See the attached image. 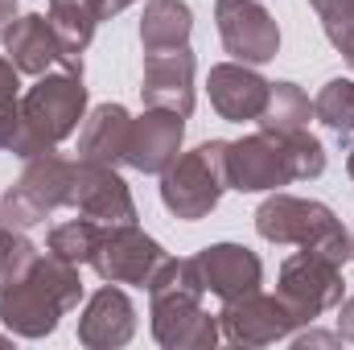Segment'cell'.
<instances>
[{
  "mask_svg": "<svg viewBox=\"0 0 354 350\" xmlns=\"http://www.w3.org/2000/svg\"><path fill=\"white\" fill-rule=\"evenodd\" d=\"M351 140H354V132H351ZM346 165H351V177H354V145H351V161Z\"/></svg>",
  "mask_w": 354,
  "mask_h": 350,
  "instance_id": "1f68e13d",
  "label": "cell"
},
{
  "mask_svg": "<svg viewBox=\"0 0 354 350\" xmlns=\"http://www.w3.org/2000/svg\"><path fill=\"white\" fill-rule=\"evenodd\" d=\"M50 25H54V33H58V42H62L66 58L83 62L79 54L87 50L91 33H95V25H99L91 0H50Z\"/></svg>",
  "mask_w": 354,
  "mask_h": 350,
  "instance_id": "7402d4cb",
  "label": "cell"
},
{
  "mask_svg": "<svg viewBox=\"0 0 354 350\" xmlns=\"http://www.w3.org/2000/svg\"><path fill=\"white\" fill-rule=\"evenodd\" d=\"M99 235H103V227H99L95 219L62 223V227L50 231V252L62 256V260H71V264H91L95 248H99Z\"/></svg>",
  "mask_w": 354,
  "mask_h": 350,
  "instance_id": "cb8c5ba5",
  "label": "cell"
},
{
  "mask_svg": "<svg viewBox=\"0 0 354 350\" xmlns=\"http://www.w3.org/2000/svg\"><path fill=\"white\" fill-rule=\"evenodd\" d=\"M181 120L185 116L165 111V107H153L149 116L132 120L124 161L132 169H145V174H165L177 161V149H181Z\"/></svg>",
  "mask_w": 354,
  "mask_h": 350,
  "instance_id": "5bb4252c",
  "label": "cell"
},
{
  "mask_svg": "<svg viewBox=\"0 0 354 350\" xmlns=\"http://www.w3.org/2000/svg\"><path fill=\"white\" fill-rule=\"evenodd\" d=\"M309 116H313V103L297 83H272L268 103L260 111V128L264 132H305Z\"/></svg>",
  "mask_w": 354,
  "mask_h": 350,
  "instance_id": "44dd1931",
  "label": "cell"
},
{
  "mask_svg": "<svg viewBox=\"0 0 354 350\" xmlns=\"http://www.w3.org/2000/svg\"><path fill=\"white\" fill-rule=\"evenodd\" d=\"M136 330V309L132 301L120 293V288H99L83 309V322H79V338L87 347H124Z\"/></svg>",
  "mask_w": 354,
  "mask_h": 350,
  "instance_id": "ac0fdd59",
  "label": "cell"
},
{
  "mask_svg": "<svg viewBox=\"0 0 354 350\" xmlns=\"http://www.w3.org/2000/svg\"><path fill=\"white\" fill-rule=\"evenodd\" d=\"M153 293V334L165 347H214L218 342V326L214 317H206L202 301V276L194 260H169L153 272L149 280Z\"/></svg>",
  "mask_w": 354,
  "mask_h": 350,
  "instance_id": "3957f363",
  "label": "cell"
},
{
  "mask_svg": "<svg viewBox=\"0 0 354 350\" xmlns=\"http://www.w3.org/2000/svg\"><path fill=\"white\" fill-rule=\"evenodd\" d=\"M297 322H313L330 305L342 301V264L317 252H297L280 268V293H276Z\"/></svg>",
  "mask_w": 354,
  "mask_h": 350,
  "instance_id": "ba28073f",
  "label": "cell"
},
{
  "mask_svg": "<svg viewBox=\"0 0 354 350\" xmlns=\"http://www.w3.org/2000/svg\"><path fill=\"white\" fill-rule=\"evenodd\" d=\"M128 128H132V120H128V111H124L120 103L95 107L91 120H87V128H83V136H79V157H83V161H95V165H115V161H124Z\"/></svg>",
  "mask_w": 354,
  "mask_h": 350,
  "instance_id": "d6986e66",
  "label": "cell"
},
{
  "mask_svg": "<svg viewBox=\"0 0 354 350\" xmlns=\"http://www.w3.org/2000/svg\"><path fill=\"white\" fill-rule=\"evenodd\" d=\"M66 206H79V214H87L95 223H136V206H132L124 177L111 174V165H95L83 157L75 161Z\"/></svg>",
  "mask_w": 354,
  "mask_h": 350,
  "instance_id": "8fae6325",
  "label": "cell"
},
{
  "mask_svg": "<svg viewBox=\"0 0 354 350\" xmlns=\"http://www.w3.org/2000/svg\"><path fill=\"white\" fill-rule=\"evenodd\" d=\"M206 91H210V103L218 107L223 120L243 124V120H260L272 83H264L256 71H248V66H239V62H223V66L210 71Z\"/></svg>",
  "mask_w": 354,
  "mask_h": 350,
  "instance_id": "e0dca14e",
  "label": "cell"
},
{
  "mask_svg": "<svg viewBox=\"0 0 354 350\" xmlns=\"http://www.w3.org/2000/svg\"><path fill=\"white\" fill-rule=\"evenodd\" d=\"M83 284L75 264L62 256H37L12 284L0 293V317L12 334L41 338L58 326V317L79 301Z\"/></svg>",
  "mask_w": 354,
  "mask_h": 350,
  "instance_id": "7a4b0ae2",
  "label": "cell"
},
{
  "mask_svg": "<svg viewBox=\"0 0 354 350\" xmlns=\"http://www.w3.org/2000/svg\"><path fill=\"white\" fill-rule=\"evenodd\" d=\"M326 149L309 132H256L227 145V185L276 190L301 177H322Z\"/></svg>",
  "mask_w": 354,
  "mask_h": 350,
  "instance_id": "6da1fadb",
  "label": "cell"
},
{
  "mask_svg": "<svg viewBox=\"0 0 354 350\" xmlns=\"http://www.w3.org/2000/svg\"><path fill=\"white\" fill-rule=\"evenodd\" d=\"M214 17H218V37L227 46V54L235 62H272L276 50H280V29L272 21L264 4L256 0H218L214 4Z\"/></svg>",
  "mask_w": 354,
  "mask_h": 350,
  "instance_id": "30bf717a",
  "label": "cell"
},
{
  "mask_svg": "<svg viewBox=\"0 0 354 350\" xmlns=\"http://www.w3.org/2000/svg\"><path fill=\"white\" fill-rule=\"evenodd\" d=\"M17 103V66L12 58H0V107Z\"/></svg>",
  "mask_w": 354,
  "mask_h": 350,
  "instance_id": "4316f807",
  "label": "cell"
},
{
  "mask_svg": "<svg viewBox=\"0 0 354 350\" xmlns=\"http://www.w3.org/2000/svg\"><path fill=\"white\" fill-rule=\"evenodd\" d=\"M12 12H17V8H12V0H0V37L8 33V25H12Z\"/></svg>",
  "mask_w": 354,
  "mask_h": 350,
  "instance_id": "4dcf8cb0",
  "label": "cell"
},
{
  "mask_svg": "<svg viewBox=\"0 0 354 350\" xmlns=\"http://www.w3.org/2000/svg\"><path fill=\"white\" fill-rule=\"evenodd\" d=\"M189 29H194V12H189L181 0H153V4L145 8V21H140V42H145V54L185 46Z\"/></svg>",
  "mask_w": 354,
  "mask_h": 350,
  "instance_id": "ffe728a7",
  "label": "cell"
},
{
  "mask_svg": "<svg viewBox=\"0 0 354 350\" xmlns=\"http://www.w3.org/2000/svg\"><path fill=\"white\" fill-rule=\"evenodd\" d=\"M87 107V91H83V75L66 71V75H46L37 87L21 99V132L12 140L17 157H37L50 153L58 140H66Z\"/></svg>",
  "mask_w": 354,
  "mask_h": 350,
  "instance_id": "277c9868",
  "label": "cell"
},
{
  "mask_svg": "<svg viewBox=\"0 0 354 350\" xmlns=\"http://www.w3.org/2000/svg\"><path fill=\"white\" fill-rule=\"evenodd\" d=\"M338 334L354 342V297L346 301V305H342V313H338Z\"/></svg>",
  "mask_w": 354,
  "mask_h": 350,
  "instance_id": "83f0119b",
  "label": "cell"
},
{
  "mask_svg": "<svg viewBox=\"0 0 354 350\" xmlns=\"http://www.w3.org/2000/svg\"><path fill=\"white\" fill-rule=\"evenodd\" d=\"M17 132H21V107L17 103H4L0 107V149H12Z\"/></svg>",
  "mask_w": 354,
  "mask_h": 350,
  "instance_id": "484cf974",
  "label": "cell"
},
{
  "mask_svg": "<svg viewBox=\"0 0 354 350\" xmlns=\"http://www.w3.org/2000/svg\"><path fill=\"white\" fill-rule=\"evenodd\" d=\"M313 116L326 128H334L342 140H351V132H354V83L351 79H330L326 91L317 95V103H313Z\"/></svg>",
  "mask_w": 354,
  "mask_h": 350,
  "instance_id": "603a6c76",
  "label": "cell"
},
{
  "mask_svg": "<svg viewBox=\"0 0 354 350\" xmlns=\"http://www.w3.org/2000/svg\"><path fill=\"white\" fill-rule=\"evenodd\" d=\"M145 103L149 107H165L177 116L194 111V54L189 46L177 50H153L145 58Z\"/></svg>",
  "mask_w": 354,
  "mask_h": 350,
  "instance_id": "4fadbf2b",
  "label": "cell"
},
{
  "mask_svg": "<svg viewBox=\"0 0 354 350\" xmlns=\"http://www.w3.org/2000/svg\"><path fill=\"white\" fill-rule=\"evenodd\" d=\"M309 342H313V347H334L338 338H334V334H301V338H297V347H309Z\"/></svg>",
  "mask_w": 354,
  "mask_h": 350,
  "instance_id": "f546056e",
  "label": "cell"
},
{
  "mask_svg": "<svg viewBox=\"0 0 354 350\" xmlns=\"http://www.w3.org/2000/svg\"><path fill=\"white\" fill-rule=\"evenodd\" d=\"M194 264H198L202 288H210L223 301H235V297L256 293L260 288V276H264L260 260L248 248H239V243H214V248H206Z\"/></svg>",
  "mask_w": 354,
  "mask_h": 350,
  "instance_id": "2e32d148",
  "label": "cell"
},
{
  "mask_svg": "<svg viewBox=\"0 0 354 350\" xmlns=\"http://www.w3.org/2000/svg\"><path fill=\"white\" fill-rule=\"evenodd\" d=\"M4 42H8V58H12V66L25 71V75H46L50 66H66V71L83 75V62L66 58V50H62L54 25H50L46 17H37V12L17 17V21L8 25Z\"/></svg>",
  "mask_w": 354,
  "mask_h": 350,
  "instance_id": "9a60e30c",
  "label": "cell"
},
{
  "mask_svg": "<svg viewBox=\"0 0 354 350\" xmlns=\"http://www.w3.org/2000/svg\"><path fill=\"white\" fill-rule=\"evenodd\" d=\"M91 264L111 284H149L153 272L165 264V252H161L157 239H149L132 223H107Z\"/></svg>",
  "mask_w": 354,
  "mask_h": 350,
  "instance_id": "9c48e42d",
  "label": "cell"
},
{
  "mask_svg": "<svg viewBox=\"0 0 354 350\" xmlns=\"http://www.w3.org/2000/svg\"><path fill=\"white\" fill-rule=\"evenodd\" d=\"M227 190V145L223 140H206L194 153L177 157L174 165L165 169L161 181V202L174 210L177 219L194 223L202 214H210L218 206Z\"/></svg>",
  "mask_w": 354,
  "mask_h": 350,
  "instance_id": "8992f818",
  "label": "cell"
},
{
  "mask_svg": "<svg viewBox=\"0 0 354 350\" xmlns=\"http://www.w3.org/2000/svg\"><path fill=\"white\" fill-rule=\"evenodd\" d=\"M218 317H223V334L231 342H243V347L276 342V338H284V334H292L301 326L280 297H260V288L248 293V297L227 301V309Z\"/></svg>",
  "mask_w": 354,
  "mask_h": 350,
  "instance_id": "7c38bea8",
  "label": "cell"
},
{
  "mask_svg": "<svg viewBox=\"0 0 354 350\" xmlns=\"http://www.w3.org/2000/svg\"><path fill=\"white\" fill-rule=\"evenodd\" d=\"M256 231L272 243H297L305 252L330 256L334 264H346L354 256L351 235L342 231V223L334 219L330 206L322 202H305V198H288L276 194L256 210Z\"/></svg>",
  "mask_w": 354,
  "mask_h": 350,
  "instance_id": "5b68a950",
  "label": "cell"
},
{
  "mask_svg": "<svg viewBox=\"0 0 354 350\" xmlns=\"http://www.w3.org/2000/svg\"><path fill=\"white\" fill-rule=\"evenodd\" d=\"M33 260H37V248L25 235H17L12 227H0V288L12 284Z\"/></svg>",
  "mask_w": 354,
  "mask_h": 350,
  "instance_id": "d4e9b609",
  "label": "cell"
},
{
  "mask_svg": "<svg viewBox=\"0 0 354 350\" xmlns=\"http://www.w3.org/2000/svg\"><path fill=\"white\" fill-rule=\"evenodd\" d=\"M132 0H91V8H95V17L103 21V17H115L120 8H128Z\"/></svg>",
  "mask_w": 354,
  "mask_h": 350,
  "instance_id": "f1b7e54d",
  "label": "cell"
},
{
  "mask_svg": "<svg viewBox=\"0 0 354 350\" xmlns=\"http://www.w3.org/2000/svg\"><path fill=\"white\" fill-rule=\"evenodd\" d=\"M71 174H75V161L54 157V149L29 157V169L21 174V181L0 202V223L4 227H33V223H41L54 206H62L71 198Z\"/></svg>",
  "mask_w": 354,
  "mask_h": 350,
  "instance_id": "52a82bcc",
  "label": "cell"
}]
</instances>
